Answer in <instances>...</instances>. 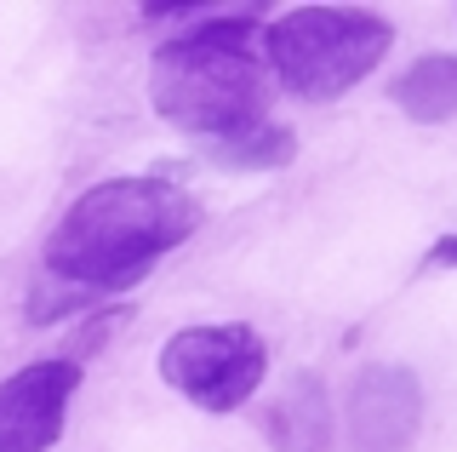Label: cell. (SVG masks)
Segmentation results:
<instances>
[{
    "label": "cell",
    "mask_w": 457,
    "mask_h": 452,
    "mask_svg": "<svg viewBox=\"0 0 457 452\" xmlns=\"http://www.w3.org/2000/svg\"><path fill=\"white\" fill-rule=\"evenodd\" d=\"M80 384L86 366L69 356H40L0 378V452H52Z\"/></svg>",
    "instance_id": "obj_5"
},
{
    "label": "cell",
    "mask_w": 457,
    "mask_h": 452,
    "mask_svg": "<svg viewBox=\"0 0 457 452\" xmlns=\"http://www.w3.org/2000/svg\"><path fill=\"white\" fill-rule=\"evenodd\" d=\"M120 321H126V309H120V304H114V309H97L92 321H80V327H75V338H69V349H63V356H69V361L104 356V344L114 338V327H120Z\"/></svg>",
    "instance_id": "obj_11"
},
{
    "label": "cell",
    "mask_w": 457,
    "mask_h": 452,
    "mask_svg": "<svg viewBox=\"0 0 457 452\" xmlns=\"http://www.w3.org/2000/svg\"><path fill=\"white\" fill-rule=\"evenodd\" d=\"M263 23H269V6L240 0V6H212L183 35L161 40L149 58L154 115L195 132L200 144L269 121L275 80H269V63L257 58Z\"/></svg>",
    "instance_id": "obj_2"
},
{
    "label": "cell",
    "mask_w": 457,
    "mask_h": 452,
    "mask_svg": "<svg viewBox=\"0 0 457 452\" xmlns=\"http://www.w3.org/2000/svg\"><path fill=\"white\" fill-rule=\"evenodd\" d=\"M92 304H97L92 292H80V287H69V280H57V275L40 270L35 287H29V309H23V315L35 321V327H52V321L75 315V309H92Z\"/></svg>",
    "instance_id": "obj_10"
},
{
    "label": "cell",
    "mask_w": 457,
    "mask_h": 452,
    "mask_svg": "<svg viewBox=\"0 0 457 452\" xmlns=\"http://www.w3.org/2000/svg\"><path fill=\"white\" fill-rule=\"evenodd\" d=\"M389 97L406 109L418 126H440L457 115V52H428L411 58L400 75L389 80Z\"/></svg>",
    "instance_id": "obj_8"
},
{
    "label": "cell",
    "mask_w": 457,
    "mask_h": 452,
    "mask_svg": "<svg viewBox=\"0 0 457 452\" xmlns=\"http://www.w3.org/2000/svg\"><path fill=\"white\" fill-rule=\"evenodd\" d=\"M428 270H457V235H440L435 247H428Z\"/></svg>",
    "instance_id": "obj_12"
},
{
    "label": "cell",
    "mask_w": 457,
    "mask_h": 452,
    "mask_svg": "<svg viewBox=\"0 0 457 452\" xmlns=\"http://www.w3.org/2000/svg\"><path fill=\"white\" fill-rule=\"evenodd\" d=\"M200 201L171 178H109L92 183L46 235L40 270L69 287L109 298L137 287L166 252L200 230Z\"/></svg>",
    "instance_id": "obj_1"
},
{
    "label": "cell",
    "mask_w": 457,
    "mask_h": 452,
    "mask_svg": "<svg viewBox=\"0 0 457 452\" xmlns=\"http://www.w3.org/2000/svg\"><path fill=\"white\" fill-rule=\"evenodd\" d=\"M206 161L223 166V172H280V166L297 161V132L269 115V121L246 126V132L206 138Z\"/></svg>",
    "instance_id": "obj_9"
},
{
    "label": "cell",
    "mask_w": 457,
    "mask_h": 452,
    "mask_svg": "<svg viewBox=\"0 0 457 452\" xmlns=\"http://www.w3.org/2000/svg\"><path fill=\"white\" fill-rule=\"evenodd\" d=\"M395 23L371 6H292L263 23V63L280 92L303 104H337L389 58Z\"/></svg>",
    "instance_id": "obj_3"
},
{
    "label": "cell",
    "mask_w": 457,
    "mask_h": 452,
    "mask_svg": "<svg viewBox=\"0 0 457 452\" xmlns=\"http://www.w3.org/2000/svg\"><path fill=\"white\" fill-rule=\"evenodd\" d=\"M423 423V384L400 361H366L349 384V441L361 452H400Z\"/></svg>",
    "instance_id": "obj_6"
},
{
    "label": "cell",
    "mask_w": 457,
    "mask_h": 452,
    "mask_svg": "<svg viewBox=\"0 0 457 452\" xmlns=\"http://www.w3.org/2000/svg\"><path fill=\"white\" fill-rule=\"evenodd\" d=\"M161 378L200 413H240L269 378V344L252 327H183L161 344Z\"/></svg>",
    "instance_id": "obj_4"
},
{
    "label": "cell",
    "mask_w": 457,
    "mask_h": 452,
    "mask_svg": "<svg viewBox=\"0 0 457 452\" xmlns=\"http://www.w3.org/2000/svg\"><path fill=\"white\" fill-rule=\"evenodd\" d=\"M269 441L286 452H326L332 441V406H326V384L314 372H292L280 389V401L263 418Z\"/></svg>",
    "instance_id": "obj_7"
}]
</instances>
